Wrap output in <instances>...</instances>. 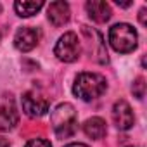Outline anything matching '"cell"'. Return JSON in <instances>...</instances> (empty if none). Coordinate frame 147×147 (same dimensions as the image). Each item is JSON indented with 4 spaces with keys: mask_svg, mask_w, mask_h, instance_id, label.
Instances as JSON below:
<instances>
[{
    "mask_svg": "<svg viewBox=\"0 0 147 147\" xmlns=\"http://www.w3.org/2000/svg\"><path fill=\"white\" fill-rule=\"evenodd\" d=\"M107 88V82L102 75L97 73H80L73 85V94L82 100H95L99 99Z\"/></svg>",
    "mask_w": 147,
    "mask_h": 147,
    "instance_id": "cell-1",
    "label": "cell"
},
{
    "mask_svg": "<svg viewBox=\"0 0 147 147\" xmlns=\"http://www.w3.org/2000/svg\"><path fill=\"white\" fill-rule=\"evenodd\" d=\"M50 123L59 138H67L71 135H75L78 128V116L75 107L67 102L59 104L50 114Z\"/></svg>",
    "mask_w": 147,
    "mask_h": 147,
    "instance_id": "cell-2",
    "label": "cell"
},
{
    "mask_svg": "<svg viewBox=\"0 0 147 147\" xmlns=\"http://www.w3.org/2000/svg\"><path fill=\"white\" fill-rule=\"evenodd\" d=\"M137 40H138V36H137L135 28L126 23H118V24L111 26V30H109V43L116 52L128 54V52L135 50Z\"/></svg>",
    "mask_w": 147,
    "mask_h": 147,
    "instance_id": "cell-3",
    "label": "cell"
},
{
    "mask_svg": "<svg viewBox=\"0 0 147 147\" xmlns=\"http://www.w3.org/2000/svg\"><path fill=\"white\" fill-rule=\"evenodd\" d=\"M80 52H82L80 40H78L76 33H73V31L64 33L54 47V54L62 62H75L80 57Z\"/></svg>",
    "mask_w": 147,
    "mask_h": 147,
    "instance_id": "cell-4",
    "label": "cell"
},
{
    "mask_svg": "<svg viewBox=\"0 0 147 147\" xmlns=\"http://www.w3.org/2000/svg\"><path fill=\"white\" fill-rule=\"evenodd\" d=\"M21 104H23V111L30 116V118H40L49 111V100L36 94V92H26L21 97Z\"/></svg>",
    "mask_w": 147,
    "mask_h": 147,
    "instance_id": "cell-5",
    "label": "cell"
},
{
    "mask_svg": "<svg viewBox=\"0 0 147 147\" xmlns=\"http://www.w3.org/2000/svg\"><path fill=\"white\" fill-rule=\"evenodd\" d=\"M113 121L118 130H130L135 123L133 111L126 100H116L113 106Z\"/></svg>",
    "mask_w": 147,
    "mask_h": 147,
    "instance_id": "cell-6",
    "label": "cell"
},
{
    "mask_svg": "<svg viewBox=\"0 0 147 147\" xmlns=\"http://www.w3.org/2000/svg\"><path fill=\"white\" fill-rule=\"evenodd\" d=\"M38 38H40V33L35 30V28H19L16 31V36H14V45L18 50L21 52H30L36 47L38 43Z\"/></svg>",
    "mask_w": 147,
    "mask_h": 147,
    "instance_id": "cell-7",
    "label": "cell"
},
{
    "mask_svg": "<svg viewBox=\"0 0 147 147\" xmlns=\"http://www.w3.org/2000/svg\"><path fill=\"white\" fill-rule=\"evenodd\" d=\"M19 123V113L12 100H7L0 106V131H11Z\"/></svg>",
    "mask_w": 147,
    "mask_h": 147,
    "instance_id": "cell-8",
    "label": "cell"
},
{
    "mask_svg": "<svg viewBox=\"0 0 147 147\" xmlns=\"http://www.w3.org/2000/svg\"><path fill=\"white\" fill-rule=\"evenodd\" d=\"M85 9H87V14L90 16V19H94L95 23H106L113 16L109 4L104 2V0H88L85 4Z\"/></svg>",
    "mask_w": 147,
    "mask_h": 147,
    "instance_id": "cell-9",
    "label": "cell"
},
{
    "mask_svg": "<svg viewBox=\"0 0 147 147\" xmlns=\"http://www.w3.org/2000/svg\"><path fill=\"white\" fill-rule=\"evenodd\" d=\"M47 16L50 19V23L54 26H62L69 21V5L66 2H62V0H57V2H52L47 9Z\"/></svg>",
    "mask_w": 147,
    "mask_h": 147,
    "instance_id": "cell-10",
    "label": "cell"
},
{
    "mask_svg": "<svg viewBox=\"0 0 147 147\" xmlns=\"http://www.w3.org/2000/svg\"><path fill=\"white\" fill-rule=\"evenodd\" d=\"M83 131L87 137L94 138V140H100L104 138L106 131H107V126H106V121L102 118H90L83 123Z\"/></svg>",
    "mask_w": 147,
    "mask_h": 147,
    "instance_id": "cell-11",
    "label": "cell"
},
{
    "mask_svg": "<svg viewBox=\"0 0 147 147\" xmlns=\"http://www.w3.org/2000/svg\"><path fill=\"white\" fill-rule=\"evenodd\" d=\"M43 7V2H30V0H18V2L14 4V9L18 12V16L21 18H30L33 14H36L40 9Z\"/></svg>",
    "mask_w": 147,
    "mask_h": 147,
    "instance_id": "cell-12",
    "label": "cell"
},
{
    "mask_svg": "<svg viewBox=\"0 0 147 147\" xmlns=\"http://www.w3.org/2000/svg\"><path fill=\"white\" fill-rule=\"evenodd\" d=\"M131 90H133V94H135L137 99H142L144 94H145V83H144V78H137L135 83H133V87H131Z\"/></svg>",
    "mask_w": 147,
    "mask_h": 147,
    "instance_id": "cell-13",
    "label": "cell"
},
{
    "mask_svg": "<svg viewBox=\"0 0 147 147\" xmlns=\"http://www.w3.org/2000/svg\"><path fill=\"white\" fill-rule=\"evenodd\" d=\"M24 147H52V144L45 138H31Z\"/></svg>",
    "mask_w": 147,
    "mask_h": 147,
    "instance_id": "cell-14",
    "label": "cell"
},
{
    "mask_svg": "<svg viewBox=\"0 0 147 147\" xmlns=\"http://www.w3.org/2000/svg\"><path fill=\"white\" fill-rule=\"evenodd\" d=\"M140 23H142L144 26L147 24V21H145V9H142V11H140Z\"/></svg>",
    "mask_w": 147,
    "mask_h": 147,
    "instance_id": "cell-15",
    "label": "cell"
},
{
    "mask_svg": "<svg viewBox=\"0 0 147 147\" xmlns=\"http://www.w3.org/2000/svg\"><path fill=\"white\" fill-rule=\"evenodd\" d=\"M0 147H9V140L4 138V137H0Z\"/></svg>",
    "mask_w": 147,
    "mask_h": 147,
    "instance_id": "cell-16",
    "label": "cell"
},
{
    "mask_svg": "<svg viewBox=\"0 0 147 147\" xmlns=\"http://www.w3.org/2000/svg\"><path fill=\"white\" fill-rule=\"evenodd\" d=\"M66 147H88V145H85V144H67Z\"/></svg>",
    "mask_w": 147,
    "mask_h": 147,
    "instance_id": "cell-17",
    "label": "cell"
},
{
    "mask_svg": "<svg viewBox=\"0 0 147 147\" xmlns=\"http://www.w3.org/2000/svg\"><path fill=\"white\" fill-rule=\"evenodd\" d=\"M118 5H121V7H128V5H131V2H116Z\"/></svg>",
    "mask_w": 147,
    "mask_h": 147,
    "instance_id": "cell-18",
    "label": "cell"
},
{
    "mask_svg": "<svg viewBox=\"0 0 147 147\" xmlns=\"http://www.w3.org/2000/svg\"><path fill=\"white\" fill-rule=\"evenodd\" d=\"M0 12H2V5H0Z\"/></svg>",
    "mask_w": 147,
    "mask_h": 147,
    "instance_id": "cell-19",
    "label": "cell"
},
{
    "mask_svg": "<svg viewBox=\"0 0 147 147\" xmlns=\"http://www.w3.org/2000/svg\"><path fill=\"white\" fill-rule=\"evenodd\" d=\"M126 147H133V145H126Z\"/></svg>",
    "mask_w": 147,
    "mask_h": 147,
    "instance_id": "cell-20",
    "label": "cell"
}]
</instances>
